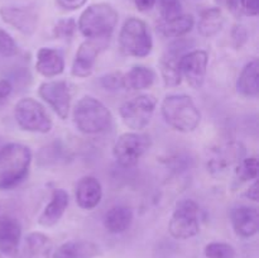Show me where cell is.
<instances>
[{
	"label": "cell",
	"instance_id": "38",
	"mask_svg": "<svg viewBox=\"0 0 259 258\" xmlns=\"http://www.w3.org/2000/svg\"><path fill=\"white\" fill-rule=\"evenodd\" d=\"M13 91V85L9 80L7 78H2L0 80V100H5L10 96Z\"/></svg>",
	"mask_w": 259,
	"mask_h": 258
},
{
	"label": "cell",
	"instance_id": "9",
	"mask_svg": "<svg viewBox=\"0 0 259 258\" xmlns=\"http://www.w3.org/2000/svg\"><path fill=\"white\" fill-rule=\"evenodd\" d=\"M156 106L157 99L154 96L142 94L121 104L119 115L124 125L133 132H142L151 123Z\"/></svg>",
	"mask_w": 259,
	"mask_h": 258
},
{
	"label": "cell",
	"instance_id": "22",
	"mask_svg": "<svg viewBox=\"0 0 259 258\" xmlns=\"http://www.w3.org/2000/svg\"><path fill=\"white\" fill-rule=\"evenodd\" d=\"M237 91L244 98H257L259 94V62L257 58L243 67L237 80Z\"/></svg>",
	"mask_w": 259,
	"mask_h": 258
},
{
	"label": "cell",
	"instance_id": "36",
	"mask_svg": "<svg viewBox=\"0 0 259 258\" xmlns=\"http://www.w3.org/2000/svg\"><path fill=\"white\" fill-rule=\"evenodd\" d=\"M240 9L249 17H257L259 13V0H239Z\"/></svg>",
	"mask_w": 259,
	"mask_h": 258
},
{
	"label": "cell",
	"instance_id": "20",
	"mask_svg": "<svg viewBox=\"0 0 259 258\" xmlns=\"http://www.w3.org/2000/svg\"><path fill=\"white\" fill-rule=\"evenodd\" d=\"M99 254H100V248L94 242L68 240L62 243L52 253V258H95Z\"/></svg>",
	"mask_w": 259,
	"mask_h": 258
},
{
	"label": "cell",
	"instance_id": "42",
	"mask_svg": "<svg viewBox=\"0 0 259 258\" xmlns=\"http://www.w3.org/2000/svg\"><path fill=\"white\" fill-rule=\"evenodd\" d=\"M0 258H2V255H0Z\"/></svg>",
	"mask_w": 259,
	"mask_h": 258
},
{
	"label": "cell",
	"instance_id": "18",
	"mask_svg": "<svg viewBox=\"0 0 259 258\" xmlns=\"http://www.w3.org/2000/svg\"><path fill=\"white\" fill-rule=\"evenodd\" d=\"M232 224L235 233L242 238H250L258 233L259 214L255 206L240 205L233 209Z\"/></svg>",
	"mask_w": 259,
	"mask_h": 258
},
{
	"label": "cell",
	"instance_id": "35",
	"mask_svg": "<svg viewBox=\"0 0 259 258\" xmlns=\"http://www.w3.org/2000/svg\"><path fill=\"white\" fill-rule=\"evenodd\" d=\"M248 32L247 28L242 24H235L232 29V42L237 50L242 48L244 43L247 42Z\"/></svg>",
	"mask_w": 259,
	"mask_h": 258
},
{
	"label": "cell",
	"instance_id": "39",
	"mask_svg": "<svg viewBox=\"0 0 259 258\" xmlns=\"http://www.w3.org/2000/svg\"><path fill=\"white\" fill-rule=\"evenodd\" d=\"M134 4L139 12H148L153 9L154 5L157 4V0H134Z\"/></svg>",
	"mask_w": 259,
	"mask_h": 258
},
{
	"label": "cell",
	"instance_id": "10",
	"mask_svg": "<svg viewBox=\"0 0 259 258\" xmlns=\"http://www.w3.org/2000/svg\"><path fill=\"white\" fill-rule=\"evenodd\" d=\"M245 157V148L239 142H228L218 144L210 151L206 161L207 171L217 179H223L234 171Z\"/></svg>",
	"mask_w": 259,
	"mask_h": 258
},
{
	"label": "cell",
	"instance_id": "19",
	"mask_svg": "<svg viewBox=\"0 0 259 258\" xmlns=\"http://www.w3.org/2000/svg\"><path fill=\"white\" fill-rule=\"evenodd\" d=\"M68 202H70V197H68L67 191L63 189L53 190L50 202L46 205L43 211L38 217V224L45 228L57 224L67 210Z\"/></svg>",
	"mask_w": 259,
	"mask_h": 258
},
{
	"label": "cell",
	"instance_id": "2",
	"mask_svg": "<svg viewBox=\"0 0 259 258\" xmlns=\"http://www.w3.org/2000/svg\"><path fill=\"white\" fill-rule=\"evenodd\" d=\"M161 113L164 121L181 133H191L201 123V111L191 96L185 94L167 95L161 104Z\"/></svg>",
	"mask_w": 259,
	"mask_h": 258
},
{
	"label": "cell",
	"instance_id": "37",
	"mask_svg": "<svg viewBox=\"0 0 259 258\" xmlns=\"http://www.w3.org/2000/svg\"><path fill=\"white\" fill-rule=\"evenodd\" d=\"M56 4L63 10H77L88 3V0H55Z\"/></svg>",
	"mask_w": 259,
	"mask_h": 258
},
{
	"label": "cell",
	"instance_id": "6",
	"mask_svg": "<svg viewBox=\"0 0 259 258\" xmlns=\"http://www.w3.org/2000/svg\"><path fill=\"white\" fill-rule=\"evenodd\" d=\"M168 232L175 239L186 240L200 232V206L195 200L184 199L177 202L168 223Z\"/></svg>",
	"mask_w": 259,
	"mask_h": 258
},
{
	"label": "cell",
	"instance_id": "11",
	"mask_svg": "<svg viewBox=\"0 0 259 258\" xmlns=\"http://www.w3.org/2000/svg\"><path fill=\"white\" fill-rule=\"evenodd\" d=\"M38 95L53 109L62 120L67 119L72 100V89L66 80L45 81L38 88Z\"/></svg>",
	"mask_w": 259,
	"mask_h": 258
},
{
	"label": "cell",
	"instance_id": "13",
	"mask_svg": "<svg viewBox=\"0 0 259 258\" xmlns=\"http://www.w3.org/2000/svg\"><path fill=\"white\" fill-rule=\"evenodd\" d=\"M106 39H86L78 47L73 58L71 73L78 78L89 77L94 72L100 51L105 47Z\"/></svg>",
	"mask_w": 259,
	"mask_h": 258
},
{
	"label": "cell",
	"instance_id": "26",
	"mask_svg": "<svg viewBox=\"0 0 259 258\" xmlns=\"http://www.w3.org/2000/svg\"><path fill=\"white\" fill-rule=\"evenodd\" d=\"M28 258H52L53 243L48 235L40 232H32L25 238Z\"/></svg>",
	"mask_w": 259,
	"mask_h": 258
},
{
	"label": "cell",
	"instance_id": "31",
	"mask_svg": "<svg viewBox=\"0 0 259 258\" xmlns=\"http://www.w3.org/2000/svg\"><path fill=\"white\" fill-rule=\"evenodd\" d=\"M162 20L174 19L182 14V5L180 0H157Z\"/></svg>",
	"mask_w": 259,
	"mask_h": 258
},
{
	"label": "cell",
	"instance_id": "28",
	"mask_svg": "<svg viewBox=\"0 0 259 258\" xmlns=\"http://www.w3.org/2000/svg\"><path fill=\"white\" fill-rule=\"evenodd\" d=\"M235 176L242 182L254 181L258 176V159L257 157H244L238 163L234 169Z\"/></svg>",
	"mask_w": 259,
	"mask_h": 258
},
{
	"label": "cell",
	"instance_id": "21",
	"mask_svg": "<svg viewBox=\"0 0 259 258\" xmlns=\"http://www.w3.org/2000/svg\"><path fill=\"white\" fill-rule=\"evenodd\" d=\"M133 210L125 205H115L104 215V227L111 234H121L131 228L133 223Z\"/></svg>",
	"mask_w": 259,
	"mask_h": 258
},
{
	"label": "cell",
	"instance_id": "40",
	"mask_svg": "<svg viewBox=\"0 0 259 258\" xmlns=\"http://www.w3.org/2000/svg\"><path fill=\"white\" fill-rule=\"evenodd\" d=\"M245 196H247L249 200H252V201H258L259 184H258L257 180H254V181H253V184L249 185L247 192H245Z\"/></svg>",
	"mask_w": 259,
	"mask_h": 258
},
{
	"label": "cell",
	"instance_id": "24",
	"mask_svg": "<svg viewBox=\"0 0 259 258\" xmlns=\"http://www.w3.org/2000/svg\"><path fill=\"white\" fill-rule=\"evenodd\" d=\"M156 81V72L151 67L134 66L123 76L124 89L132 91H141L149 89Z\"/></svg>",
	"mask_w": 259,
	"mask_h": 258
},
{
	"label": "cell",
	"instance_id": "4",
	"mask_svg": "<svg viewBox=\"0 0 259 258\" xmlns=\"http://www.w3.org/2000/svg\"><path fill=\"white\" fill-rule=\"evenodd\" d=\"M73 124L83 134H100L108 131L113 115L108 106L94 96H83L76 103L72 111Z\"/></svg>",
	"mask_w": 259,
	"mask_h": 258
},
{
	"label": "cell",
	"instance_id": "30",
	"mask_svg": "<svg viewBox=\"0 0 259 258\" xmlns=\"http://www.w3.org/2000/svg\"><path fill=\"white\" fill-rule=\"evenodd\" d=\"M77 30V22L73 18L60 19L53 27V35L57 39H71Z\"/></svg>",
	"mask_w": 259,
	"mask_h": 258
},
{
	"label": "cell",
	"instance_id": "16",
	"mask_svg": "<svg viewBox=\"0 0 259 258\" xmlns=\"http://www.w3.org/2000/svg\"><path fill=\"white\" fill-rule=\"evenodd\" d=\"M22 238V225L10 215H0V252L15 255Z\"/></svg>",
	"mask_w": 259,
	"mask_h": 258
},
{
	"label": "cell",
	"instance_id": "41",
	"mask_svg": "<svg viewBox=\"0 0 259 258\" xmlns=\"http://www.w3.org/2000/svg\"><path fill=\"white\" fill-rule=\"evenodd\" d=\"M227 5L232 12H237L239 9V0H227Z\"/></svg>",
	"mask_w": 259,
	"mask_h": 258
},
{
	"label": "cell",
	"instance_id": "7",
	"mask_svg": "<svg viewBox=\"0 0 259 258\" xmlns=\"http://www.w3.org/2000/svg\"><path fill=\"white\" fill-rule=\"evenodd\" d=\"M14 118L20 129L30 133H50L53 123L45 106L33 98L20 99L14 108Z\"/></svg>",
	"mask_w": 259,
	"mask_h": 258
},
{
	"label": "cell",
	"instance_id": "3",
	"mask_svg": "<svg viewBox=\"0 0 259 258\" xmlns=\"http://www.w3.org/2000/svg\"><path fill=\"white\" fill-rule=\"evenodd\" d=\"M119 15L113 5L96 3L81 13L77 29L86 39H109L118 24Z\"/></svg>",
	"mask_w": 259,
	"mask_h": 258
},
{
	"label": "cell",
	"instance_id": "17",
	"mask_svg": "<svg viewBox=\"0 0 259 258\" xmlns=\"http://www.w3.org/2000/svg\"><path fill=\"white\" fill-rule=\"evenodd\" d=\"M35 70L46 78L60 76L65 71V57L60 50L51 47H42L37 52Z\"/></svg>",
	"mask_w": 259,
	"mask_h": 258
},
{
	"label": "cell",
	"instance_id": "29",
	"mask_svg": "<svg viewBox=\"0 0 259 258\" xmlns=\"http://www.w3.org/2000/svg\"><path fill=\"white\" fill-rule=\"evenodd\" d=\"M204 254L206 258H237V250L229 243L211 242L205 245Z\"/></svg>",
	"mask_w": 259,
	"mask_h": 258
},
{
	"label": "cell",
	"instance_id": "33",
	"mask_svg": "<svg viewBox=\"0 0 259 258\" xmlns=\"http://www.w3.org/2000/svg\"><path fill=\"white\" fill-rule=\"evenodd\" d=\"M18 53V45L14 38L5 29L0 28V55L3 57H13Z\"/></svg>",
	"mask_w": 259,
	"mask_h": 258
},
{
	"label": "cell",
	"instance_id": "15",
	"mask_svg": "<svg viewBox=\"0 0 259 258\" xmlns=\"http://www.w3.org/2000/svg\"><path fill=\"white\" fill-rule=\"evenodd\" d=\"M103 199V186L94 176H83L78 180L75 189V200L83 210H93Z\"/></svg>",
	"mask_w": 259,
	"mask_h": 258
},
{
	"label": "cell",
	"instance_id": "5",
	"mask_svg": "<svg viewBox=\"0 0 259 258\" xmlns=\"http://www.w3.org/2000/svg\"><path fill=\"white\" fill-rule=\"evenodd\" d=\"M119 48L129 57L143 58L152 52L153 39L146 22L131 17L124 22L119 32Z\"/></svg>",
	"mask_w": 259,
	"mask_h": 258
},
{
	"label": "cell",
	"instance_id": "25",
	"mask_svg": "<svg viewBox=\"0 0 259 258\" xmlns=\"http://www.w3.org/2000/svg\"><path fill=\"white\" fill-rule=\"evenodd\" d=\"M225 17L220 8H207L201 12L197 23V30L205 38L214 37L224 27Z\"/></svg>",
	"mask_w": 259,
	"mask_h": 258
},
{
	"label": "cell",
	"instance_id": "23",
	"mask_svg": "<svg viewBox=\"0 0 259 258\" xmlns=\"http://www.w3.org/2000/svg\"><path fill=\"white\" fill-rule=\"evenodd\" d=\"M181 53L179 51L169 48L167 52L162 56L159 68H161V76L166 88H176L181 83L182 76L180 71V58Z\"/></svg>",
	"mask_w": 259,
	"mask_h": 258
},
{
	"label": "cell",
	"instance_id": "12",
	"mask_svg": "<svg viewBox=\"0 0 259 258\" xmlns=\"http://www.w3.org/2000/svg\"><path fill=\"white\" fill-rule=\"evenodd\" d=\"M209 66V55L206 51L195 50L187 52L180 58V71L182 78L192 89H201L205 82Z\"/></svg>",
	"mask_w": 259,
	"mask_h": 258
},
{
	"label": "cell",
	"instance_id": "14",
	"mask_svg": "<svg viewBox=\"0 0 259 258\" xmlns=\"http://www.w3.org/2000/svg\"><path fill=\"white\" fill-rule=\"evenodd\" d=\"M0 17L3 22L24 35L34 34L38 28V13L30 7H2Z\"/></svg>",
	"mask_w": 259,
	"mask_h": 258
},
{
	"label": "cell",
	"instance_id": "34",
	"mask_svg": "<svg viewBox=\"0 0 259 258\" xmlns=\"http://www.w3.org/2000/svg\"><path fill=\"white\" fill-rule=\"evenodd\" d=\"M123 76L124 73L120 72V71L110 72L100 78V83L105 90H109V91L121 90V89H124Z\"/></svg>",
	"mask_w": 259,
	"mask_h": 258
},
{
	"label": "cell",
	"instance_id": "1",
	"mask_svg": "<svg viewBox=\"0 0 259 258\" xmlns=\"http://www.w3.org/2000/svg\"><path fill=\"white\" fill-rule=\"evenodd\" d=\"M32 151L20 143H9L0 149V190H12L27 179Z\"/></svg>",
	"mask_w": 259,
	"mask_h": 258
},
{
	"label": "cell",
	"instance_id": "27",
	"mask_svg": "<svg viewBox=\"0 0 259 258\" xmlns=\"http://www.w3.org/2000/svg\"><path fill=\"white\" fill-rule=\"evenodd\" d=\"M195 25V18L191 14H181L174 19L162 20L158 29L164 37L180 38L191 32Z\"/></svg>",
	"mask_w": 259,
	"mask_h": 258
},
{
	"label": "cell",
	"instance_id": "32",
	"mask_svg": "<svg viewBox=\"0 0 259 258\" xmlns=\"http://www.w3.org/2000/svg\"><path fill=\"white\" fill-rule=\"evenodd\" d=\"M63 158V148L60 142H53L52 144L43 148L39 153L40 161H45L46 166L51 163H57Z\"/></svg>",
	"mask_w": 259,
	"mask_h": 258
},
{
	"label": "cell",
	"instance_id": "8",
	"mask_svg": "<svg viewBox=\"0 0 259 258\" xmlns=\"http://www.w3.org/2000/svg\"><path fill=\"white\" fill-rule=\"evenodd\" d=\"M151 137L142 132L123 133L113 147L115 161L124 168L136 166L151 147Z\"/></svg>",
	"mask_w": 259,
	"mask_h": 258
}]
</instances>
